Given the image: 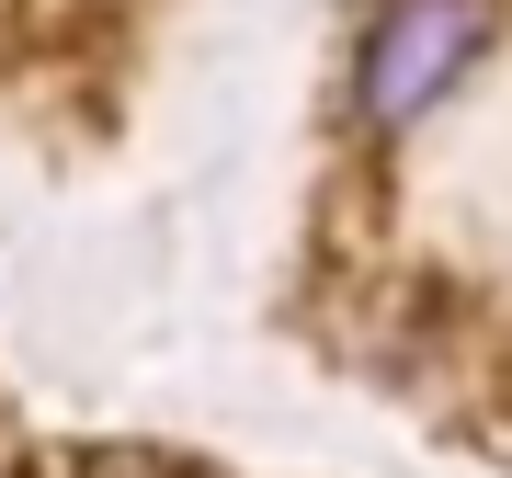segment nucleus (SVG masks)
I'll return each mask as SVG.
<instances>
[{
    "label": "nucleus",
    "instance_id": "obj_1",
    "mask_svg": "<svg viewBox=\"0 0 512 478\" xmlns=\"http://www.w3.org/2000/svg\"><path fill=\"white\" fill-rule=\"evenodd\" d=\"M478 0H387V12L365 23V57H353V103H365V126H421L444 92L467 80L478 57Z\"/></svg>",
    "mask_w": 512,
    "mask_h": 478
}]
</instances>
